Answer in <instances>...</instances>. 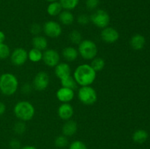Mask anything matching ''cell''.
I'll list each match as a JSON object with an SVG mask.
<instances>
[{
    "label": "cell",
    "instance_id": "obj_36",
    "mask_svg": "<svg viewBox=\"0 0 150 149\" xmlns=\"http://www.w3.org/2000/svg\"><path fill=\"white\" fill-rule=\"evenodd\" d=\"M6 110V106L2 102H0V115H1L2 114L4 113Z\"/></svg>",
    "mask_w": 150,
    "mask_h": 149
},
{
    "label": "cell",
    "instance_id": "obj_11",
    "mask_svg": "<svg viewBox=\"0 0 150 149\" xmlns=\"http://www.w3.org/2000/svg\"><path fill=\"white\" fill-rule=\"evenodd\" d=\"M119 32L112 27H106L103 29L101 32V38L108 43H114L119 39Z\"/></svg>",
    "mask_w": 150,
    "mask_h": 149
},
{
    "label": "cell",
    "instance_id": "obj_14",
    "mask_svg": "<svg viewBox=\"0 0 150 149\" xmlns=\"http://www.w3.org/2000/svg\"><path fill=\"white\" fill-rule=\"evenodd\" d=\"M70 67L67 63H59L55 67V74L60 80L70 75Z\"/></svg>",
    "mask_w": 150,
    "mask_h": 149
},
{
    "label": "cell",
    "instance_id": "obj_32",
    "mask_svg": "<svg viewBox=\"0 0 150 149\" xmlns=\"http://www.w3.org/2000/svg\"><path fill=\"white\" fill-rule=\"evenodd\" d=\"M89 21H90V18L85 14L80 15L78 17V22H79V24L86 25L87 23H89Z\"/></svg>",
    "mask_w": 150,
    "mask_h": 149
},
{
    "label": "cell",
    "instance_id": "obj_26",
    "mask_svg": "<svg viewBox=\"0 0 150 149\" xmlns=\"http://www.w3.org/2000/svg\"><path fill=\"white\" fill-rule=\"evenodd\" d=\"M69 39L71 41L72 43L79 45L82 41V36L81 32L77 30H73L69 34Z\"/></svg>",
    "mask_w": 150,
    "mask_h": 149
},
{
    "label": "cell",
    "instance_id": "obj_31",
    "mask_svg": "<svg viewBox=\"0 0 150 149\" xmlns=\"http://www.w3.org/2000/svg\"><path fill=\"white\" fill-rule=\"evenodd\" d=\"M100 0H86V5L87 8L90 10H93L99 5Z\"/></svg>",
    "mask_w": 150,
    "mask_h": 149
},
{
    "label": "cell",
    "instance_id": "obj_25",
    "mask_svg": "<svg viewBox=\"0 0 150 149\" xmlns=\"http://www.w3.org/2000/svg\"><path fill=\"white\" fill-rule=\"evenodd\" d=\"M91 67L94 69L95 72L100 71L105 67V61L102 58H93L91 64Z\"/></svg>",
    "mask_w": 150,
    "mask_h": 149
},
{
    "label": "cell",
    "instance_id": "obj_4",
    "mask_svg": "<svg viewBox=\"0 0 150 149\" xmlns=\"http://www.w3.org/2000/svg\"><path fill=\"white\" fill-rule=\"evenodd\" d=\"M79 52L84 59L91 60L95 58L98 53V48L93 41L89 39L82 40L79 45Z\"/></svg>",
    "mask_w": 150,
    "mask_h": 149
},
{
    "label": "cell",
    "instance_id": "obj_35",
    "mask_svg": "<svg viewBox=\"0 0 150 149\" xmlns=\"http://www.w3.org/2000/svg\"><path fill=\"white\" fill-rule=\"evenodd\" d=\"M32 86H31L30 84H29V83H26V84H24L21 90L23 93H26V94H27V93H29L32 91Z\"/></svg>",
    "mask_w": 150,
    "mask_h": 149
},
{
    "label": "cell",
    "instance_id": "obj_16",
    "mask_svg": "<svg viewBox=\"0 0 150 149\" xmlns=\"http://www.w3.org/2000/svg\"><path fill=\"white\" fill-rule=\"evenodd\" d=\"M130 46L132 48H133L136 51H139V50L142 49L145 45V38L142 35L137 34H135L134 36L132 37L130 39Z\"/></svg>",
    "mask_w": 150,
    "mask_h": 149
},
{
    "label": "cell",
    "instance_id": "obj_2",
    "mask_svg": "<svg viewBox=\"0 0 150 149\" xmlns=\"http://www.w3.org/2000/svg\"><path fill=\"white\" fill-rule=\"evenodd\" d=\"M18 86V79L11 73H4L0 76V91L4 95L10 96L16 92Z\"/></svg>",
    "mask_w": 150,
    "mask_h": 149
},
{
    "label": "cell",
    "instance_id": "obj_8",
    "mask_svg": "<svg viewBox=\"0 0 150 149\" xmlns=\"http://www.w3.org/2000/svg\"><path fill=\"white\" fill-rule=\"evenodd\" d=\"M42 59L47 66L54 67L59 63L60 56L57 51L54 49H48L42 53Z\"/></svg>",
    "mask_w": 150,
    "mask_h": 149
},
{
    "label": "cell",
    "instance_id": "obj_10",
    "mask_svg": "<svg viewBox=\"0 0 150 149\" xmlns=\"http://www.w3.org/2000/svg\"><path fill=\"white\" fill-rule=\"evenodd\" d=\"M11 61L14 65L16 66H21L23 65L26 60L28 59V53L25 49L21 48H16V50L13 51L12 53L11 56Z\"/></svg>",
    "mask_w": 150,
    "mask_h": 149
},
{
    "label": "cell",
    "instance_id": "obj_18",
    "mask_svg": "<svg viewBox=\"0 0 150 149\" xmlns=\"http://www.w3.org/2000/svg\"><path fill=\"white\" fill-rule=\"evenodd\" d=\"M32 45L34 48H36L40 51H44L48 46V42L44 37L37 35L32 39Z\"/></svg>",
    "mask_w": 150,
    "mask_h": 149
},
{
    "label": "cell",
    "instance_id": "obj_24",
    "mask_svg": "<svg viewBox=\"0 0 150 149\" xmlns=\"http://www.w3.org/2000/svg\"><path fill=\"white\" fill-rule=\"evenodd\" d=\"M79 2V0H60L59 1L62 8L67 10H71L76 8Z\"/></svg>",
    "mask_w": 150,
    "mask_h": 149
},
{
    "label": "cell",
    "instance_id": "obj_19",
    "mask_svg": "<svg viewBox=\"0 0 150 149\" xmlns=\"http://www.w3.org/2000/svg\"><path fill=\"white\" fill-rule=\"evenodd\" d=\"M59 19L60 22L64 25H70L74 21V16L73 13H70L69 10H64L59 13Z\"/></svg>",
    "mask_w": 150,
    "mask_h": 149
},
{
    "label": "cell",
    "instance_id": "obj_39",
    "mask_svg": "<svg viewBox=\"0 0 150 149\" xmlns=\"http://www.w3.org/2000/svg\"><path fill=\"white\" fill-rule=\"evenodd\" d=\"M46 1H49V2H54V1H57V0H46Z\"/></svg>",
    "mask_w": 150,
    "mask_h": 149
},
{
    "label": "cell",
    "instance_id": "obj_12",
    "mask_svg": "<svg viewBox=\"0 0 150 149\" xmlns=\"http://www.w3.org/2000/svg\"><path fill=\"white\" fill-rule=\"evenodd\" d=\"M74 91L71 89L62 87L57 92V97L63 103L69 102L74 98Z\"/></svg>",
    "mask_w": 150,
    "mask_h": 149
},
{
    "label": "cell",
    "instance_id": "obj_29",
    "mask_svg": "<svg viewBox=\"0 0 150 149\" xmlns=\"http://www.w3.org/2000/svg\"><path fill=\"white\" fill-rule=\"evenodd\" d=\"M26 124L22 122V121L17 122L14 126V131L18 134H23L26 131Z\"/></svg>",
    "mask_w": 150,
    "mask_h": 149
},
{
    "label": "cell",
    "instance_id": "obj_6",
    "mask_svg": "<svg viewBox=\"0 0 150 149\" xmlns=\"http://www.w3.org/2000/svg\"><path fill=\"white\" fill-rule=\"evenodd\" d=\"M90 20L97 27L104 29L108 27L110 22V16L103 10H98L94 12L90 17Z\"/></svg>",
    "mask_w": 150,
    "mask_h": 149
},
{
    "label": "cell",
    "instance_id": "obj_20",
    "mask_svg": "<svg viewBox=\"0 0 150 149\" xmlns=\"http://www.w3.org/2000/svg\"><path fill=\"white\" fill-rule=\"evenodd\" d=\"M62 7L61 4L58 1H54V2L50 3L49 5L48 6L47 8V12L48 14L51 16H57L59 15V13L62 12Z\"/></svg>",
    "mask_w": 150,
    "mask_h": 149
},
{
    "label": "cell",
    "instance_id": "obj_3",
    "mask_svg": "<svg viewBox=\"0 0 150 149\" xmlns=\"http://www.w3.org/2000/svg\"><path fill=\"white\" fill-rule=\"evenodd\" d=\"M14 113L21 121H29L35 115V108L27 101H21L15 105Z\"/></svg>",
    "mask_w": 150,
    "mask_h": 149
},
{
    "label": "cell",
    "instance_id": "obj_37",
    "mask_svg": "<svg viewBox=\"0 0 150 149\" xmlns=\"http://www.w3.org/2000/svg\"><path fill=\"white\" fill-rule=\"evenodd\" d=\"M5 39V34L3 32L0 31V43H3Z\"/></svg>",
    "mask_w": 150,
    "mask_h": 149
},
{
    "label": "cell",
    "instance_id": "obj_28",
    "mask_svg": "<svg viewBox=\"0 0 150 149\" xmlns=\"http://www.w3.org/2000/svg\"><path fill=\"white\" fill-rule=\"evenodd\" d=\"M55 145L58 148H64L68 144V140L65 136H59L55 139Z\"/></svg>",
    "mask_w": 150,
    "mask_h": 149
},
{
    "label": "cell",
    "instance_id": "obj_5",
    "mask_svg": "<svg viewBox=\"0 0 150 149\" xmlns=\"http://www.w3.org/2000/svg\"><path fill=\"white\" fill-rule=\"evenodd\" d=\"M78 96L81 102L86 105H92L98 99L97 93L95 89L90 86H82L79 90Z\"/></svg>",
    "mask_w": 150,
    "mask_h": 149
},
{
    "label": "cell",
    "instance_id": "obj_17",
    "mask_svg": "<svg viewBox=\"0 0 150 149\" xmlns=\"http://www.w3.org/2000/svg\"><path fill=\"white\" fill-rule=\"evenodd\" d=\"M62 56L67 61H73L77 58L79 51L73 47H67L62 51Z\"/></svg>",
    "mask_w": 150,
    "mask_h": 149
},
{
    "label": "cell",
    "instance_id": "obj_7",
    "mask_svg": "<svg viewBox=\"0 0 150 149\" xmlns=\"http://www.w3.org/2000/svg\"><path fill=\"white\" fill-rule=\"evenodd\" d=\"M43 31L45 35L52 38L58 37L62 32V29L59 23L54 20L46 22L43 26Z\"/></svg>",
    "mask_w": 150,
    "mask_h": 149
},
{
    "label": "cell",
    "instance_id": "obj_30",
    "mask_svg": "<svg viewBox=\"0 0 150 149\" xmlns=\"http://www.w3.org/2000/svg\"><path fill=\"white\" fill-rule=\"evenodd\" d=\"M69 149H87L86 145L80 140H76L70 144Z\"/></svg>",
    "mask_w": 150,
    "mask_h": 149
},
{
    "label": "cell",
    "instance_id": "obj_13",
    "mask_svg": "<svg viewBox=\"0 0 150 149\" xmlns=\"http://www.w3.org/2000/svg\"><path fill=\"white\" fill-rule=\"evenodd\" d=\"M73 115V108L68 102L62 104L58 109V115L62 120H70Z\"/></svg>",
    "mask_w": 150,
    "mask_h": 149
},
{
    "label": "cell",
    "instance_id": "obj_38",
    "mask_svg": "<svg viewBox=\"0 0 150 149\" xmlns=\"http://www.w3.org/2000/svg\"><path fill=\"white\" fill-rule=\"evenodd\" d=\"M21 149H37L35 146H32V145H26L24 146V147L21 148Z\"/></svg>",
    "mask_w": 150,
    "mask_h": 149
},
{
    "label": "cell",
    "instance_id": "obj_9",
    "mask_svg": "<svg viewBox=\"0 0 150 149\" xmlns=\"http://www.w3.org/2000/svg\"><path fill=\"white\" fill-rule=\"evenodd\" d=\"M49 84V76L45 72H40L35 75L33 80V86L36 90L43 91Z\"/></svg>",
    "mask_w": 150,
    "mask_h": 149
},
{
    "label": "cell",
    "instance_id": "obj_33",
    "mask_svg": "<svg viewBox=\"0 0 150 149\" xmlns=\"http://www.w3.org/2000/svg\"><path fill=\"white\" fill-rule=\"evenodd\" d=\"M41 30H42V27H41L40 25L38 24V23H35V24H33L31 26V32H32V34H35L36 36L40 33Z\"/></svg>",
    "mask_w": 150,
    "mask_h": 149
},
{
    "label": "cell",
    "instance_id": "obj_23",
    "mask_svg": "<svg viewBox=\"0 0 150 149\" xmlns=\"http://www.w3.org/2000/svg\"><path fill=\"white\" fill-rule=\"evenodd\" d=\"M28 58L32 62H38L42 58V53L41 51L33 48L28 53Z\"/></svg>",
    "mask_w": 150,
    "mask_h": 149
},
{
    "label": "cell",
    "instance_id": "obj_34",
    "mask_svg": "<svg viewBox=\"0 0 150 149\" xmlns=\"http://www.w3.org/2000/svg\"><path fill=\"white\" fill-rule=\"evenodd\" d=\"M10 146L12 149H19L21 148V143L16 139H13L10 141Z\"/></svg>",
    "mask_w": 150,
    "mask_h": 149
},
{
    "label": "cell",
    "instance_id": "obj_21",
    "mask_svg": "<svg viewBox=\"0 0 150 149\" xmlns=\"http://www.w3.org/2000/svg\"><path fill=\"white\" fill-rule=\"evenodd\" d=\"M148 133L144 129H139L133 133V140L137 143H144L148 138Z\"/></svg>",
    "mask_w": 150,
    "mask_h": 149
},
{
    "label": "cell",
    "instance_id": "obj_22",
    "mask_svg": "<svg viewBox=\"0 0 150 149\" xmlns=\"http://www.w3.org/2000/svg\"><path fill=\"white\" fill-rule=\"evenodd\" d=\"M61 84L62 87L69 88V89H71L73 90L77 89L78 86V83L75 80L74 77H71L70 75L61 79Z\"/></svg>",
    "mask_w": 150,
    "mask_h": 149
},
{
    "label": "cell",
    "instance_id": "obj_1",
    "mask_svg": "<svg viewBox=\"0 0 150 149\" xmlns=\"http://www.w3.org/2000/svg\"><path fill=\"white\" fill-rule=\"evenodd\" d=\"M96 77V72L89 64H81L74 72V79L76 83L81 86L92 84Z\"/></svg>",
    "mask_w": 150,
    "mask_h": 149
},
{
    "label": "cell",
    "instance_id": "obj_15",
    "mask_svg": "<svg viewBox=\"0 0 150 149\" xmlns=\"http://www.w3.org/2000/svg\"><path fill=\"white\" fill-rule=\"evenodd\" d=\"M77 124L74 121L67 120V122L64 124L62 127V132L64 136H73L77 131Z\"/></svg>",
    "mask_w": 150,
    "mask_h": 149
},
{
    "label": "cell",
    "instance_id": "obj_27",
    "mask_svg": "<svg viewBox=\"0 0 150 149\" xmlns=\"http://www.w3.org/2000/svg\"><path fill=\"white\" fill-rule=\"evenodd\" d=\"M10 54V48L6 44L0 43V59H5L8 58Z\"/></svg>",
    "mask_w": 150,
    "mask_h": 149
}]
</instances>
